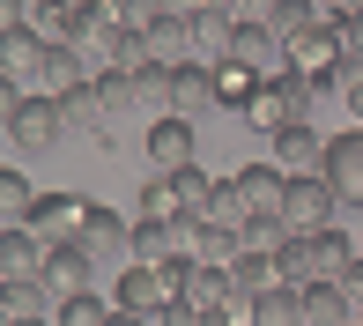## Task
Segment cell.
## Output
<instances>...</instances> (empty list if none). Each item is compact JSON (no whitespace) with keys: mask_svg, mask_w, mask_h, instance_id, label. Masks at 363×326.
I'll return each mask as SVG.
<instances>
[{"mask_svg":"<svg viewBox=\"0 0 363 326\" xmlns=\"http://www.w3.org/2000/svg\"><path fill=\"white\" fill-rule=\"evenodd\" d=\"M326 15H334V23H349V15H363V0H319Z\"/></svg>","mask_w":363,"mask_h":326,"instance_id":"obj_43","label":"cell"},{"mask_svg":"<svg viewBox=\"0 0 363 326\" xmlns=\"http://www.w3.org/2000/svg\"><path fill=\"white\" fill-rule=\"evenodd\" d=\"M0 282H45V244L30 237L23 223L0 230Z\"/></svg>","mask_w":363,"mask_h":326,"instance_id":"obj_16","label":"cell"},{"mask_svg":"<svg viewBox=\"0 0 363 326\" xmlns=\"http://www.w3.org/2000/svg\"><path fill=\"white\" fill-rule=\"evenodd\" d=\"M356 259H363V237H356Z\"/></svg>","mask_w":363,"mask_h":326,"instance_id":"obj_48","label":"cell"},{"mask_svg":"<svg viewBox=\"0 0 363 326\" xmlns=\"http://www.w3.org/2000/svg\"><path fill=\"white\" fill-rule=\"evenodd\" d=\"M38 60H45V38L30 23H0V96H23L38 82Z\"/></svg>","mask_w":363,"mask_h":326,"instance_id":"obj_5","label":"cell"},{"mask_svg":"<svg viewBox=\"0 0 363 326\" xmlns=\"http://www.w3.org/2000/svg\"><path fill=\"white\" fill-rule=\"evenodd\" d=\"M245 126H259V134L274 141V134H282V126H296V119H289V104H282V96H274L267 82H259V96L245 104Z\"/></svg>","mask_w":363,"mask_h":326,"instance_id":"obj_33","label":"cell"},{"mask_svg":"<svg viewBox=\"0 0 363 326\" xmlns=\"http://www.w3.org/2000/svg\"><path fill=\"white\" fill-rule=\"evenodd\" d=\"M230 60H245V67L267 82V74H282V67H289V45L274 38L267 23H238V45H230Z\"/></svg>","mask_w":363,"mask_h":326,"instance_id":"obj_14","label":"cell"},{"mask_svg":"<svg viewBox=\"0 0 363 326\" xmlns=\"http://www.w3.org/2000/svg\"><path fill=\"white\" fill-rule=\"evenodd\" d=\"M52 104H60V119H67V134H111V126H104V104H96V82H89V74H82L74 89H60Z\"/></svg>","mask_w":363,"mask_h":326,"instance_id":"obj_19","label":"cell"},{"mask_svg":"<svg viewBox=\"0 0 363 326\" xmlns=\"http://www.w3.org/2000/svg\"><path fill=\"white\" fill-rule=\"evenodd\" d=\"M178 193V215H208V201H216V178L201 171V163H178V171H163Z\"/></svg>","mask_w":363,"mask_h":326,"instance_id":"obj_25","label":"cell"},{"mask_svg":"<svg viewBox=\"0 0 363 326\" xmlns=\"http://www.w3.org/2000/svg\"><path fill=\"white\" fill-rule=\"evenodd\" d=\"M104 326H148V319H134V312H119V304H111V319Z\"/></svg>","mask_w":363,"mask_h":326,"instance_id":"obj_45","label":"cell"},{"mask_svg":"<svg viewBox=\"0 0 363 326\" xmlns=\"http://www.w3.org/2000/svg\"><path fill=\"white\" fill-rule=\"evenodd\" d=\"M96 8H104L119 30H134V38H141L148 23H156V0H96Z\"/></svg>","mask_w":363,"mask_h":326,"instance_id":"obj_36","label":"cell"},{"mask_svg":"<svg viewBox=\"0 0 363 326\" xmlns=\"http://www.w3.org/2000/svg\"><path fill=\"white\" fill-rule=\"evenodd\" d=\"M208 223H230V230H245V193L230 186V178H216V201H208Z\"/></svg>","mask_w":363,"mask_h":326,"instance_id":"obj_38","label":"cell"},{"mask_svg":"<svg viewBox=\"0 0 363 326\" xmlns=\"http://www.w3.org/2000/svg\"><path fill=\"white\" fill-rule=\"evenodd\" d=\"M349 326H356V319H349Z\"/></svg>","mask_w":363,"mask_h":326,"instance_id":"obj_52","label":"cell"},{"mask_svg":"<svg viewBox=\"0 0 363 326\" xmlns=\"http://www.w3.org/2000/svg\"><path fill=\"white\" fill-rule=\"evenodd\" d=\"M252 326H304V297H296L289 282L259 289V297H252Z\"/></svg>","mask_w":363,"mask_h":326,"instance_id":"obj_24","label":"cell"},{"mask_svg":"<svg viewBox=\"0 0 363 326\" xmlns=\"http://www.w3.org/2000/svg\"><path fill=\"white\" fill-rule=\"evenodd\" d=\"M171 297H178V289H171V274H163V267H141V259H126V274H119V312H134V319L156 326L163 312H171Z\"/></svg>","mask_w":363,"mask_h":326,"instance_id":"obj_6","label":"cell"},{"mask_svg":"<svg viewBox=\"0 0 363 326\" xmlns=\"http://www.w3.org/2000/svg\"><path fill=\"white\" fill-rule=\"evenodd\" d=\"M141 52L156 60V67H193V23L186 15H156V23L141 30Z\"/></svg>","mask_w":363,"mask_h":326,"instance_id":"obj_13","label":"cell"},{"mask_svg":"<svg viewBox=\"0 0 363 326\" xmlns=\"http://www.w3.org/2000/svg\"><path fill=\"white\" fill-rule=\"evenodd\" d=\"M341 67L363 74V15H349V23H341Z\"/></svg>","mask_w":363,"mask_h":326,"instance_id":"obj_39","label":"cell"},{"mask_svg":"<svg viewBox=\"0 0 363 326\" xmlns=\"http://www.w3.org/2000/svg\"><path fill=\"white\" fill-rule=\"evenodd\" d=\"M341 104L356 111V126H363V82H349V89H341Z\"/></svg>","mask_w":363,"mask_h":326,"instance_id":"obj_44","label":"cell"},{"mask_svg":"<svg viewBox=\"0 0 363 326\" xmlns=\"http://www.w3.org/2000/svg\"><path fill=\"white\" fill-rule=\"evenodd\" d=\"M282 244H289V223L282 215H245V252H282Z\"/></svg>","mask_w":363,"mask_h":326,"instance_id":"obj_35","label":"cell"},{"mask_svg":"<svg viewBox=\"0 0 363 326\" xmlns=\"http://www.w3.org/2000/svg\"><path fill=\"white\" fill-rule=\"evenodd\" d=\"M326 178H334V193H341V215H363V126L326 141Z\"/></svg>","mask_w":363,"mask_h":326,"instance_id":"obj_7","label":"cell"},{"mask_svg":"<svg viewBox=\"0 0 363 326\" xmlns=\"http://www.w3.org/2000/svg\"><path fill=\"white\" fill-rule=\"evenodd\" d=\"M223 8L238 15V23H267V8H274V0H223Z\"/></svg>","mask_w":363,"mask_h":326,"instance_id":"obj_41","label":"cell"},{"mask_svg":"<svg viewBox=\"0 0 363 326\" xmlns=\"http://www.w3.org/2000/svg\"><path fill=\"white\" fill-rule=\"evenodd\" d=\"M267 89L289 104V119H311V74H304V67H282V74H267Z\"/></svg>","mask_w":363,"mask_h":326,"instance_id":"obj_34","label":"cell"},{"mask_svg":"<svg viewBox=\"0 0 363 326\" xmlns=\"http://www.w3.org/2000/svg\"><path fill=\"white\" fill-rule=\"evenodd\" d=\"M282 223H289V230H334V223H341V193H334V178H326V171L289 178V186H282Z\"/></svg>","mask_w":363,"mask_h":326,"instance_id":"obj_1","label":"cell"},{"mask_svg":"<svg viewBox=\"0 0 363 326\" xmlns=\"http://www.w3.org/2000/svg\"><path fill=\"white\" fill-rule=\"evenodd\" d=\"M141 215H148V223H171V215H178V193H171V178H163V171L141 186Z\"/></svg>","mask_w":363,"mask_h":326,"instance_id":"obj_37","label":"cell"},{"mask_svg":"<svg viewBox=\"0 0 363 326\" xmlns=\"http://www.w3.org/2000/svg\"><path fill=\"white\" fill-rule=\"evenodd\" d=\"M89 252L82 244H45V289H52V304L60 297H74V289H89Z\"/></svg>","mask_w":363,"mask_h":326,"instance_id":"obj_18","label":"cell"},{"mask_svg":"<svg viewBox=\"0 0 363 326\" xmlns=\"http://www.w3.org/2000/svg\"><path fill=\"white\" fill-rule=\"evenodd\" d=\"M8 326H52V319H8Z\"/></svg>","mask_w":363,"mask_h":326,"instance_id":"obj_47","label":"cell"},{"mask_svg":"<svg viewBox=\"0 0 363 326\" xmlns=\"http://www.w3.org/2000/svg\"><path fill=\"white\" fill-rule=\"evenodd\" d=\"M216 89H223V111H245L259 96V74L245 67V60H223V67H216Z\"/></svg>","mask_w":363,"mask_h":326,"instance_id":"obj_30","label":"cell"},{"mask_svg":"<svg viewBox=\"0 0 363 326\" xmlns=\"http://www.w3.org/2000/svg\"><path fill=\"white\" fill-rule=\"evenodd\" d=\"M193 134H201V126L193 119H178V111H163V119H148V163H156V171H178V163H201L193 156Z\"/></svg>","mask_w":363,"mask_h":326,"instance_id":"obj_11","label":"cell"},{"mask_svg":"<svg viewBox=\"0 0 363 326\" xmlns=\"http://www.w3.org/2000/svg\"><path fill=\"white\" fill-rule=\"evenodd\" d=\"M201 8H208V0H201Z\"/></svg>","mask_w":363,"mask_h":326,"instance_id":"obj_51","label":"cell"},{"mask_svg":"<svg viewBox=\"0 0 363 326\" xmlns=\"http://www.w3.org/2000/svg\"><path fill=\"white\" fill-rule=\"evenodd\" d=\"M341 60V23L334 15H319V23L304 30V38H289V67H304V74H326Z\"/></svg>","mask_w":363,"mask_h":326,"instance_id":"obj_17","label":"cell"},{"mask_svg":"<svg viewBox=\"0 0 363 326\" xmlns=\"http://www.w3.org/2000/svg\"><path fill=\"white\" fill-rule=\"evenodd\" d=\"M67 8H82V0H67Z\"/></svg>","mask_w":363,"mask_h":326,"instance_id":"obj_49","label":"cell"},{"mask_svg":"<svg viewBox=\"0 0 363 326\" xmlns=\"http://www.w3.org/2000/svg\"><path fill=\"white\" fill-rule=\"evenodd\" d=\"M245 252V230H230V223H193V259H208V267H230V259Z\"/></svg>","mask_w":363,"mask_h":326,"instance_id":"obj_22","label":"cell"},{"mask_svg":"<svg viewBox=\"0 0 363 326\" xmlns=\"http://www.w3.org/2000/svg\"><path fill=\"white\" fill-rule=\"evenodd\" d=\"M319 15H326L319 0H274V8H267V30H274L282 45H289V38H304V30L319 23Z\"/></svg>","mask_w":363,"mask_h":326,"instance_id":"obj_29","label":"cell"},{"mask_svg":"<svg viewBox=\"0 0 363 326\" xmlns=\"http://www.w3.org/2000/svg\"><path fill=\"white\" fill-rule=\"evenodd\" d=\"M104 319H111V304L96 297V289H74V297L52 304V326H104Z\"/></svg>","mask_w":363,"mask_h":326,"instance_id":"obj_31","label":"cell"},{"mask_svg":"<svg viewBox=\"0 0 363 326\" xmlns=\"http://www.w3.org/2000/svg\"><path fill=\"white\" fill-rule=\"evenodd\" d=\"M0 312L8 319H52V289L45 282H0Z\"/></svg>","mask_w":363,"mask_h":326,"instance_id":"obj_26","label":"cell"},{"mask_svg":"<svg viewBox=\"0 0 363 326\" xmlns=\"http://www.w3.org/2000/svg\"><path fill=\"white\" fill-rule=\"evenodd\" d=\"M341 289H349V304H363V259H349V274H341Z\"/></svg>","mask_w":363,"mask_h":326,"instance_id":"obj_42","label":"cell"},{"mask_svg":"<svg viewBox=\"0 0 363 326\" xmlns=\"http://www.w3.org/2000/svg\"><path fill=\"white\" fill-rule=\"evenodd\" d=\"M0 201H8V215H23V208H30V178L15 171V163L0 171Z\"/></svg>","mask_w":363,"mask_h":326,"instance_id":"obj_40","label":"cell"},{"mask_svg":"<svg viewBox=\"0 0 363 326\" xmlns=\"http://www.w3.org/2000/svg\"><path fill=\"white\" fill-rule=\"evenodd\" d=\"M126 230H134V223H126L119 208L89 201V208H82V230H74V244L89 252V267H126Z\"/></svg>","mask_w":363,"mask_h":326,"instance_id":"obj_3","label":"cell"},{"mask_svg":"<svg viewBox=\"0 0 363 326\" xmlns=\"http://www.w3.org/2000/svg\"><path fill=\"white\" fill-rule=\"evenodd\" d=\"M171 111L178 119H216L223 111V89H216V67H201V60H193V67H171Z\"/></svg>","mask_w":363,"mask_h":326,"instance_id":"obj_8","label":"cell"},{"mask_svg":"<svg viewBox=\"0 0 363 326\" xmlns=\"http://www.w3.org/2000/svg\"><path fill=\"white\" fill-rule=\"evenodd\" d=\"M349 259H356V237L341 230H311V282H341V274H349Z\"/></svg>","mask_w":363,"mask_h":326,"instance_id":"obj_20","label":"cell"},{"mask_svg":"<svg viewBox=\"0 0 363 326\" xmlns=\"http://www.w3.org/2000/svg\"><path fill=\"white\" fill-rule=\"evenodd\" d=\"M356 326H363V312H356Z\"/></svg>","mask_w":363,"mask_h":326,"instance_id":"obj_50","label":"cell"},{"mask_svg":"<svg viewBox=\"0 0 363 326\" xmlns=\"http://www.w3.org/2000/svg\"><path fill=\"white\" fill-rule=\"evenodd\" d=\"M60 134H67V119H60V104H52L45 89H38V96H8V141H15L23 156H45Z\"/></svg>","mask_w":363,"mask_h":326,"instance_id":"obj_2","label":"cell"},{"mask_svg":"<svg viewBox=\"0 0 363 326\" xmlns=\"http://www.w3.org/2000/svg\"><path fill=\"white\" fill-rule=\"evenodd\" d=\"M119 38H126V30L111 23V15L96 8V0H82V8H74V30H67V45H74L82 60H89V67H111V52H119Z\"/></svg>","mask_w":363,"mask_h":326,"instance_id":"obj_9","label":"cell"},{"mask_svg":"<svg viewBox=\"0 0 363 326\" xmlns=\"http://www.w3.org/2000/svg\"><path fill=\"white\" fill-rule=\"evenodd\" d=\"M274 163H282L289 178H304V171H326V134H319L311 119L282 126V134H274Z\"/></svg>","mask_w":363,"mask_h":326,"instance_id":"obj_12","label":"cell"},{"mask_svg":"<svg viewBox=\"0 0 363 326\" xmlns=\"http://www.w3.org/2000/svg\"><path fill=\"white\" fill-rule=\"evenodd\" d=\"M230 45H238V15L223 8V0H208V8H193V60L201 67H223Z\"/></svg>","mask_w":363,"mask_h":326,"instance_id":"obj_10","label":"cell"},{"mask_svg":"<svg viewBox=\"0 0 363 326\" xmlns=\"http://www.w3.org/2000/svg\"><path fill=\"white\" fill-rule=\"evenodd\" d=\"M193 326H230V319L223 312H193Z\"/></svg>","mask_w":363,"mask_h":326,"instance_id":"obj_46","label":"cell"},{"mask_svg":"<svg viewBox=\"0 0 363 326\" xmlns=\"http://www.w3.org/2000/svg\"><path fill=\"white\" fill-rule=\"evenodd\" d=\"M296 297H304V326H349L356 319V304H349L341 282H304Z\"/></svg>","mask_w":363,"mask_h":326,"instance_id":"obj_21","label":"cell"},{"mask_svg":"<svg viewBox=\"0 0 363 326\" xmlns=\"http://www.w3.org/2000/svg\"><path fill=\"white\" fill-rule=\"evenodd\" d=\"M96 104H104V126H119L126 111H134V74H119V67H96Z\"/></svg>","mask_w":363,"mask_h":326,"instance_id":"obj_28","label":"cell"},{"mask_svg":"<svg viewBox=\"0 0 363 326\" xmlns=\"http://www.w3.org/2000/svg\"><path fill=\"white\" fill-rule=\"evenodd\" d=\"M282 274H274V259L267 252H238L230 259V289H245V297H259V289H274Z\"/></svg>","mask_w":363,"mask_h":326,"instance_id":"obj_32","label":"cell"},{"mask_svg":"<svg viewBox=\"0 0 363 326\" xmlns=\"http://www.w3.org/2000/svg\"><path fill=\"white\" fill-rule=\"evenodd\" d=\"M134 111H148V119H163L171 111V67H134Z\"/></svg>","mask_w":363,"mask_h":326,"instance_id":"obj_27","label":"cell"},{"mask_svg":"<svg viewBox=\"0 0 363 326\" xmlns=\"http://www.w3.org/2000/svg\"><path fill=\"white\" fill-rule=\"evenodd\" d=\"M230 186L245 193V215H282V186H289V171H282V163H245Z\"/></svg>","mask_w":363,"mask_h":326,"instance_id":"obj_15","label":"cell"},{"mask_svg":"<svg viewBox=\"0 0 363 326\" xmlns=\"http://www.w3.org/2000/svg\"><path fill=\"white\" fill-rule=\"evenodd\" d=\"M82 208L89 201H74V193H30V208L15 223H23L38 244H74V230H82Z\"/></svg>","mask_w":363,"mask_h":326,"instance_id":"obj_4","label":"cell"},{"mask_svg":"<svg viewBox=\"0 0 363 326\" xmlns=\"http://www.w3.org/2000/svg\"><path fill=\"white\" fill-rule=\"evenodd\" d=\"M82 67H89V60H82L74 45H45V60H38V89H45V96L74 89V82H82Z\"/></svg>","mask_w":363,"mask_h":326,"instance_id":"obj_23","label":"cell"}]
</instances>
